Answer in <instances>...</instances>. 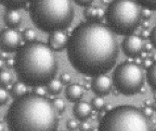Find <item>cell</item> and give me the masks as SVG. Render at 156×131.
<instances>
[{"instance_id":"obj_3","label":"cell","mask_w":156,"mask_h":131,"mask_svg":"<svg viewBox=\"0 0 156 131\" xmlns=\"http://www.w3.org/2000/svg\"><path fill=\"white\" fill-rule=\"evenodd\" d=\"M14 59L18 79L33 88L47 86L54 79L58 69L53 51L41 42H30L20 47Z\"/></svg>"},{"instance_id":"obj_24","label":"cell","mask_w":156,"mask_h":131,"mask_svg":"<svg viewBox=\"0 0 156 131\" xmlns=\"http://www.w3.org/2000/svg\"><path fill=\"white\" fill-rule=\"evenodd\" d=\"M9 95L8 91L3 87H1L0 89V104L1 106L5 105L8 100Z\"/></svg>"},{"instance_id":"obj_41","label":"cell","mask_w":156,"mask_h":131,"mask_svg":"<svg viewBox=\"0 0 156 131\" xmlns=\"http://www.w3.org/2000/svg\"><path fill=\"white\" fill-rule=\"evenodd\" d=\"M144 104L146 106H147V107H151L152 103V102L150 101V100H146L144 101Z\"/></svg>"},{"instance_id":"obj_45","label":"cell","mask_w":156,"mask_h":131,"mask_svg":"<svg viewBox=\"0 0 156 131\" xmlns=\"http://www.w3.org/2000/svg\"><path fill=\"white\" fill-rule=\"evenodd\" d=\"M152 60H153L154 61H155V62H156V54H154V55H153V56H152Z\"/></svg>"},{"instance_id":"obj_26","label":"cell","mask_w":156,"mask_h":131,"mask_svg":"<svg viewBox=\"0 0 156 131\" xmlns=\"http://www.w3.org/2000/svg\"><path fill=\"white\" fill-rule=\"evenodd\" d=\"M78 127H79V124L73 119H70L66 123V127H67L68 130L70 131H74L76 130Z\"/></svg>"},{"instance_id":"obj_31","label":"cell","mask_w":156,"mask_h":131,"mask_svg":"<svg viewBox=\"0 0 156 131\" xmlns=\"http://www.w3.org/2000/svg\"><path fill=\"white\" fill-rule=\"evenodd\" d=\"M153 60L150 59V58H147L146 59H144V61L142 62V65L143 67L145 69L148 70L151 68V67L153 65Z\"/></svg>"},{"instance_id":"obj_14","label":"cell","mask_w":156,"mask_h":131,"mask_svg":"<svg viewBox=\"0 0 156 131\" xmlns=\"http://www.w3.org/2000/svg\"><path fill=\"white\" fill-rule=\"evenodd\" d=\"M22 20V16L16 10H9L5 16V22L10 28L13 29L20 25Z\"/></svg>"},{"instance_id":"obj_47","label":"cell","mask_w":156,"mask_h":131,"mask_svg":"<svg viewBox=\"0 0 156 131\" xmlns=\"http://www.w3.org/2000/svg\"><path fill=\"white\" fill-rule=\"evenodd\" d=\"M155 131H156V129H155Z\"/></svg>"},{"instance_id":"obj_36","label":"cell","mask_w":156,"mask_h":131,"mask_svg":"<svg viewBox=\"0 0 156 131\" xmlns=\"http://www.w3.org/2000/svg\"><path fill=\"white\" fill-rule=\"evenodd\" d=\"M141 37L143 39H148L150 36H151V32L147 30V29H144L142 32H141Z\"/></svg>"},{"instance_id":"obj_33","label":"cell","mask_w":156,"mask_h":131,"mask_svg":"<svg viewBox=\"0 0 156 131\" xmlns=\"http://www.w3.org/2000/svg\"><path fill=\"white\" fill-rule=\"evenodd\" d=\"M151 41L153 46L156 49V27H155L151 33Z\"/></svg>"},{"instance_id":"obj_21","label":"cell","mask_w":156,"mask_h":131,"mask_svg":"<svg viewBox=\"0 0 156 131\" xmlns=\"http://www.w3.org/2000/svg\"><path fill=\"white\" fill-rule=\"evenodd\" d=\"M23 38L25 41L30 42H35L37 38L36 32L30 28L25 29L23 32Z\"/></svg>"},{"instance_id":"obj_20","label":"cell","mask_w":156,"mask_h":131,"mask_svg":"<svg viewBox=\"0 0 156 131\" xmlns=\"http://www.w3.org/2000/svg\"><path fill=\"white\" fill-rule=\"evenodd\" d=\"M12 81V75L9 71H2L0 75V83L3 87L8 86Z\"/></svg>"},{"instance_id":"obj_34","label":"cell","mask_w":156,"mask_h":131,"mask_svg":"<svg viewBox=\"0 0 156 131\" xmlns=\"http://www.w3.org/2000/svg\"><path fill=\"white\" fill-rule=\"evenodd\" d=\"M75 2L77 5L87 8L90 6L93 3V1H77V0H76Z\"/></svg>"},{"instance_id":"obj_7","label":"cell","mask_w":156,"mask_h":131,"mask_svg":"<svg viewBox=\"0 0 156 131\" xmlns=\"http://www.w3.org/2000/svg\"><path fill=\"white\" fill-rule=\"evenodd\" d=\"M113 83L116 90L121 94L134 96L141 91L144 84L143 69L135 62L122 63L114 72Z\"/></svg>"},{"instance_id":"obj_6","label":"cell","mask_w":156,"mask_h":131,"mask_svg":"<svg viewBox=\"0 0 156 131\" xmlns=\"http://www.w3.org/2000/svg\"><path fill=\"white\" fill-rule=\"evenodd\" d=\"M105 16L108 26L114 33L129 35L141 23L142 9L138 2L117 0L108 5Z\"/></svg>"},{"instance_id":"obj_40","label":"cell","mask_w":156,"mask_h":131,"mask_svg":"<svg viewBox=\"0 0 156 131\" xmlns=\"http://www.w3.org/2000/svg\"><path fill=\"white\" fill-rule=\"evenodd\" d=\"M147 52H145V51H142V52H141V54H140V58L142 59H147Z\"/></svg>"},{"instance_id":"obj_46","label":"cell","mask_w":156,"mask_h":131,"mask_svg":"<svg viewBox=\"0 0 156 131\" xmlns=\"http://www.w3.org/2000/svg\"><path fill=\"white\" fill-rule=\"evenodd\" d=\"M92 131H98V127H95L92 129Z\"/></svg>"},{"instance_id":"obj_2","label":"cell","mask_w":156,"mask_h":131,"mask_svg":"<svg viewBox=\"0 0 156 131\" xmlns=\"http://www.w3.org/2000/svg\"><path fill=\"white\" fill-rule=\"evenodd\" d=\"M6 120L9 131H57L59 124L52 101L33 93L15 99Z\"/></svg>"},{"instance_id":"obj_30","label":"cell","mask_w":156,"mask_h":131,"mask_svg":"<svg viewBox=\"0 0 156 131\" xmlns=\"http://www.w3.org/2000/svg\"><path fill=\"white\" fill-rule=\"evenodd\" d=\"M79 129L80 131H90L91 130V125L88 122L83 121L80 123L79 125Z\"/></svg>"},{"instance_id":"obj_23","label":"cell","mask_w":156,"mask_h":131,"mask_svg":"<svg viewBox=\"0 0 156 131\" xmlns=\"http://www.w3.org/2000/svg\"><path fill=\"white\" fill-rule=\"evenodd\" d=\"M52 102L58 114H61L65 112V103L63 99H60V98H57V99L53 100Z\"/></svg>"},{"instance_id":"obj_15","label":"cell","mask_w":156,"mask_h":131,"mask_svg":"<svg viewBox=\"0 0 156 131\" xmlns=\"http://www.w3.org/2000/svg\"><path fill=\"white\" fill-rule=\"evenodd\" d=\"M27 85L21 81L15 82L12 87V89H11V93H12V96L15 99L25 96L27 94Z\"/></svg>"},{"instance_id":"obj_10","label":"cell","mask_w":156,"mask_h":131,"mask_svg":"<svg viewBox=\"0 0 156 131\" xmlns=\"http://www.w3.org/2000/svg\"><path fill=\"white\" fill-rule=\"evenodd\" d=\"M112 87V81L107 76L101 75L95 77L91 83L93 92L100 96L108 95Z\"/></svg>"},{"instance_id":"obj_43","label":"cell","mask_w":156,"mask_h":131,"mask_svg":"<svg viewBox=\"0 0 156 131\" xmlns=\"http://www.w3.org/2000/svg\"><path fill=\"white\" fill-rule=\"evenodd\" d=\"M0 126H1V129H0V130L4 131L5 130V127H4V125L2 124V123H1V124H0Z\"/></svg>"},{"instance_id":"obj_11","label":"cell","mask_w":156,"mask_h":131,"mask_svg":"<svg viewBox=\"0 0 156 131\" xmlns=\"http://www.w3.org/2000/svg\"><path fill=\"white\" fill-rule=\"evenodd\" d=\"M48 46L53 51H61L67 45V38L63 31H56L50 34L48 39Z\"/></svg>"},{"instance_id":"obj_22","label":"cell","mask_w":156,"mask_h":131,"mask_svg":"<svg viewBox=\"0 0 156 131\" xmlns=\"http://www.w3.org/2000/svg\"><path fill=\"white\" fill-rule=\"evenodd\" d=\"M92 106L95 110L100 111L105 107V101L101 97H94L92 100Z\"/></svg>"},{"instance_id":"obj_25","label":"cell","mask_w":156,"mask_h":131,"mask_svg":"<svg viewBox=\"0 0 156 131\" xmlns=\"http://www.w3.org/2000/svg\"><path fill=\"white\" fill-rule=\"evenodd\" d=\"M138 3L145 7L151 10H156V1H149V0H145V1H139Z\"/></svg>"},{"instance_id":"obj_37","label":"cell","mask_w":156,"mask_h":131,"mask_svg":"<svg viewBox=\"0 0 156 131\" xmlns=\"http://www.w3.org/2000/svg\"><path fill=\"white\" fill-rule=\"evenodd\" d=\"M153 47L154 46L152 45V43H147L144 46V51L146 52H149L152 50Z\"/></svg>"},{"instance_id":"obj_4","label":"cell","mask_w":156,"mask_h":131,"mask_svg":"<svg viewBox=\"0 0 156 131\" xmlns=\"http://www.w3.org/2000/svg\"><path fill=\"white\" fill-rule=\"evenodd\" d=\"M30 13L33 23L39 29L50 33L67 28L75 15L73 5L67 0L33 1Z\"/></svg>"},{"instance_id":"obj_42","label":"cell","mask_w":156,"mask_h":131,"mask_svg":"<svg viewBox=\"0 0 156 131\" xmlns=\"http://www.w3.org/2000/svg\"><path fill=\"white\" fill-rule=\"evenodd\" d=\"M5 64V62H4V60L3 59H1V62H0V68H1V69H2V68L4 66V65Z\"/></svg>"},{"instance_id":"obj_44","label":"cell","mask_w":156,"mask_h":131,"mask_svg":"<svg viewBox=\"0 0 156 131\" xmlns=\"http://www.w3.org/2000/svg\"><path fill=\"white\" fill-rule=\"evenodd\" d=\"M102 2L103 4L105 5H110V4L109 1H102Z\"/></svg>"},{"instance_id":"obj_38","label":"cell","mask_w":156,"mask_h":131,"mask_svg":"<svg viewBox=\"0 0 156 131\" xmlns=\"http://www.w3.org/2000/svg\"><path fill=\"white\" fill-rule=\"evenodd\" d=\"M142 26L144 29H147L150 26V22L148 21H144L142 23Z\"/></svg>"},{"instance_id":"obj_13","label":"cell","mask_w":156,"mask_h":131,"mask_svg":"<svg viewBox=\"0 0 156 131\" xmlns=\"http://www.w3.org/2000/svg\"><path fill=\"white\" fill-rule=\"evenodd\" d=\"M83 87L78 84H72L65 89L66 98L70 102L79 101L83 95Z\"/></svg>"},{"instance_id":"obj_18","label":"cell","mask_w":156,"mask_h":131,"mask_svg":"<svg viewBox=\"0 0 156 131\" xmlns=\"http://www.w3.org/2000/svg\"><path fill=\"white\" fill-rule=\"evenodd\" d=\"M84 15L88 21H98V7L89 6L84 11Z\"/></svg>"},{"instance_id":"obj_29","label":"cell","mask_w":156,"mask_h":131,"mask_svg":"<svg viewBox=\"0 0 156 131\" xmlns=\"http://www.w3.org/2000/svg\"><path fill=\"white\" fill-rule=\"evenodd\" d=\"M142 112L145 116L149 118L151 117L154 114V109L152 108V107L145 106L143 109Z\"/></svg>"},{"instance_id":"obj_32","label":"cell","mask_w":156,"mask_h":131,"mask_svg":"<svg viewBox=\"0 0 156 131\" xmlns=\"http://www.w3.org/2000/svg\"><path fill=\"white\" fill-rule=\"evenodd\" d=\"M152 12L151 10L147 8H144L142 9V18L145 19H149L151 18Z\"/></svg>"},{"instance_id":"obj_1","label":"cell","mask_w":156,"mask_h":131,"mask_svg":"<svg viewBox=\"0 0 156 131\" xmlns=\"http://www.w3.org/2000/svg\"><path fill=\"white\" fill-rule=\"evenodd\" d=\"M66 48L73 68L88 77L105 75L112 70L119 54L115 33L98 21L78 25L68 39Z\"/></svg>"},{"instance_id":"obj_39","label":"cell","mask_w":156,"mask_h":131,"mask_svg":"<svg viewBox=\"0 0 156 131\" xmlns=\"http://www.w3.org/2000/svg\"><path fill=\"white\" fill-rule=\"evenodd\" d=\"M1 56H2V59H3V60H7L8 58V52H5V51H2V54H1Z\"/></svg>"},{"instance_id":"obj_27","label":"cell","mask_w":156,"mask_h":131,"mask_svg":"<svg viewBox=\"0 0 156 131\" xmlns=\"http://www.w3.org/2000/svg\"><path fill=\"white\" fill-rule=\"evenodd\" d=\"M72 77L68 73H63L60 76V81L62 82V84H69L71 81Z\"/></svg>"},{"instance_id":"obj_17","label":"cell","mask_w":156,"mask_h":131,"mask_svg":"<svg viewBox=\"0 0 156 131\" xmlns=\"http://www.w3.org/2000/svg\"><path fill=\"white\" fill-rule=\"evenodd\" d=\"M147 81L152 88L156 91V62L154 63L147 72Z\"/></svg>"},{"instance_id":"obj_5","label":"cell","mask_w":156,"mask_h":131,"mask_svg":"<svg viewBox=\"0 0 156 131\" xmlns=\"http://www.w3.org/2000/svg\"><path fill=\"white\" fill-rule=\"evenodd\" d=\"M98 131H154L147 117L139 109L119 106L108 111L100 120Z\"/></svg>"},{"instance_id":"obj_28","label":"cell","mask_w":156,"mask_h":131,"mask_svg":"<svg viewBox=\"0 0 156 131\" xmlns=\"http://www.w3.org/2000/svg\"><path fill=\"white\" fill-rule=\"evenodd\" d=\"M33 94L40 96H44L46 94V91L43 87H35V88H33Z\"/></svg>"},{"instance_id":"obj_12","label":"cell","mask_w":156,"mask_h":131,"mask_svg":"<svg viewBox=\"0 0 156 131\" xmlns=\"http://www.w3.org/2000/svg\"><path fill=\"white\" fill-rule=\"evenodd\" d=\"M73 114L80 121H84L90 117L92 107L86 101H79L73 107Z\"/></svg>"},{"instance_id":"obj_19","label":"cell","mask_w":156,"mask_h":131,"mask_svg":"<svg viewBox=\"0 0 156 131\" xmlns=\"http://www.w3.org/2000/svg\"><path fill=\"white\" fill-rule=\"evenodd\" d=\"M2 3L10 10H15L26 6L27 2L23 1H3Z\"/></svg>"},{"instance_id":"obj_16","label":"cell","mask_w":156,"mask_h":131,"mask_svg":"<svg viewBox=\"0 0 156 131\" xmlns=\"http://www.w3.org/2000/svg\"><path fill=\"white\" fill-rule=\"evenodd\" d=\"M63 88V84L60 80L53 79L47 85V91L51 95L60 94Z\"/></svg>"},{"instance_id":"obj_8","label":"cell","mask_w":156,"mask_h":131,"mask_svg":"<svg viewBox=\"0 0 156 131\" xmlns=\"http://www.w3.org/2000/svg\"><path fill=\"white\" fill-rule=\"evenodd\" d=\"M21 42L18 32L14 29L9 28L2 31L1 33V48L3 51L12 52L17 51Z\"/></svg>"},{"instance_id":"obj_35","label":"cell","mask_w":156,"mask_h":131,"mask_svg":"<svg viewBox=\"0 0 156 131\" xmlns=\"http://www.w3.org/2000/svg\"><path fill=\"white\" fill-rule=\"evenodd\" d=\"M5 64L8 68H12L15 66V59L12 58H9L6 60Z\"/></svg>"},{"instance_id":"obj_9","label":"cell","mask_w":156,"mask_h":131,"mask_svg":"<svg viewBox=\"0 0 156 131\" xmlns=\"http://www.w3.org/2000/svg\"><path fill=\"white\" fill-rule=\"evenodd\" d=\"M122 49L128 57L138 58L144 49L142 38L136 35H129L124 39L122 42Z\"/></svg>"}]
</instances>
